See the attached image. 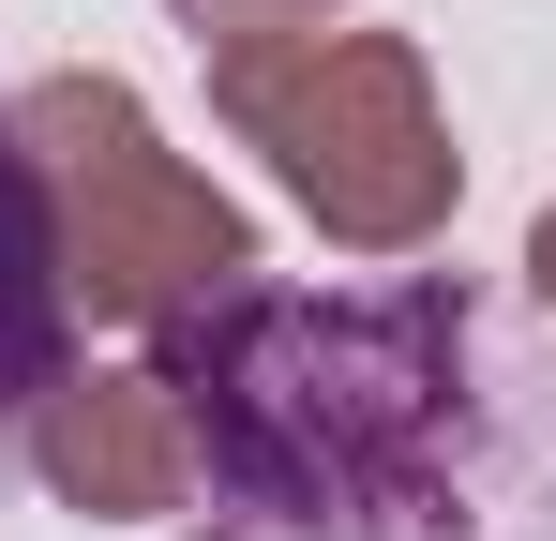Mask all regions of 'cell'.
<instances>
[{"label":"cell","mask_w":556,"mask_h":541,"mask_svg":"<svg viewBox=\"0 0 556 541\" xmlns=\"http://www.w3.org/2000/svg\"><path fill=\"white\" fill-rule=\"evenodd\" d=\"M181 437L226 496L316 541H391L452 496L466 451V301L437 270L406 286H211L166 316Z\"/></svg>","instance_id":"cell-1"},{"label":"cell","mask_w":556,"mask_h":541,"mask_svg":"<svg viewBox=\"0 0 556 541\" xmlns=\"http://www.w3.org/2000/svg\"><path fill=\"white\" fill-rule=\"evenodd\" d=\"M211 105L241 151L346 241V256H421L466 196L437 61L406 30H271V46H211Z\"/></svg>","instance_id":"cell-2"},{"label":"cell","mask_w":556,"mask_h":541,"mask_svg":"<svg viewBox=\"0 0 556 541\" xmlns=\"http://www.w3.org/2000/svg\"><path fill=\"white\" fill-rule=\"evenodd\" d=\"M15 151H30L46 256H61V301H76V316H136V331H166V316H195L211 286L256 270V211L211 196L121 76H46V90H15Z\"/></svg>","instance_id":"cell-3"},{"label":"cell","mask_w":556,"mask_h":541,"mask_svg":"<svg viewBox=\"0 0 556 541\" xmlns=\"http://www.w3.org/2000/svg\"><path fill=\"white\" fill-rule=\"evenodd\" d=\"M30 466H46V496L61 512H91V527H166L195 496V437H181V391L151 376V361H61L46 376V406H30Z\"/></svg>","instance_id":"cell-4"},{"label":"cell","mask_w":556,"mask_h":541,"mask_svg":"<svg viewBox=\"0 0 556 541\" xmlns=\"http://www.w3.org/2000/svg\"><path fill=\"white\" fill-rule=\"evenodd\" d=\"M61 316H76V301H61L46 270H0V422L46 406V376H61Z\"/></svg>","instance_id":"cell-5"},{"label":"cell","mask_w":556,"mask_h":541,"mask_svg":"<svg viewBox=\"0 0 556 541\" xmlns=\"http://www.w3.org/2000/svg\"><path fill=\"white\" fill-rule=\"evenodd\" d=\"M195 46H271V30H331L346 0H166Z\"/></svg>","instance_id":"cell-6"},{"label":"cell","mask_w":556,"mask_h":541,"mask_svg":"<svg viewBox=\"0 0 556 541\" xmlns=\"http://www.w3.org/2000/svg\"><path fill=\"white\" fill-rule=\"evenodd\" d=\"M0 270H46V286H61V256H46V196H30V151H15V105H0Z\"/></svg>","instance_id":"cell-7"},{"label":"cell","mask_w":556,"mask_h":541,"mask_svg":"<svg viewBox=\"0 0 556 541\" xmlns=\"http://www.w3.org/2000/svg\"><path fill=\"white\" fill-rule=\"evenodd\" d=\"M527 286H542V301H556V211H542V226H527Z\"/></svg>","instance_id":"cell-8"}]
</instances>
